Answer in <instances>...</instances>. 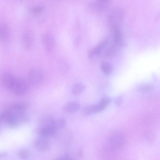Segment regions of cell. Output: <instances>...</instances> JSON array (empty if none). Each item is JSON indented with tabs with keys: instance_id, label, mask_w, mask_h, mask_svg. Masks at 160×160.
Instances as JSON below:
<instances>
[{
	"instance_id": "1",
	"label": "cell",
	"mask_w": 160,
	"mask_h": 160,
	"mask_svg": "<svg viewBox=\"0 0 160 160\" xmlns=\"http://www.w3.org/2000/svg\"><path fill=\"white\" fill-rule=\"evenodd\" d=\"M125 143V138L121 134L115 133L111 135L102 148V155L105 158L110 157L112 154L121 150Z\"/></svg>"
},
{
	"instance_id": "2",
	"label": "cell",
	"mask_w": 160,
	"mask_h": 160,
	"mask_svg": "<svg viewBox=\"0 0 160 160\" xmlns=\"http://www.w3.org/2000/svg\"><path fill=\"white\" fill-rule=\"evenodd\" d=\"M124 17V11L122 8H114L108 14L107 19L108 25L111 28L116 26L120 27Z\"/></svg>"
},
{
	"instance_id": "3",
	"label": "cell",
	"mask_w": 160,
	"mask_h": 160,
	"mask_svg": "<svg viewBox=\"0 0 160 160\" xmlns=\"http://www.w3.org/2000/svg\"><path fill=\"white\" fill-rule=\"evenodd\" d=\"M110 102L109 99L107 98H103L97 104L84 107L83 110V112L85 115H89L101 112L106 108Z\"/></svg>"
},
{
	"instance_id": "4",
	"label": "cell",
	"mask_w": 160,
	"mask_h": 160,
	"mask_svg": "<svg viewBox=\"0 0 160 160\" xmlns=\"http://www.w3.org/2000/svg\"><path fill=\"white\" fill-rule=\"evenodd\" d=\"M28 89V86L25 81L16 78L9 90L15 94L21 95L25 93Z\"/></svg>"
},
{
	"instance_id": "5",
	"label": "cell",
	"mask_w": 160,
	"mask_h": 160,
	"mask_svg": "<svg viewBox=\"0 0 160 160\" xmlns=\"http://www.w3.org/2000/svg\"><path fill=\"white\" fill-rule=\"evenodd\" d=\"M28 78L30 83L32 85H37L43 82L44 78V75L40 70L32 69L29 71Z\"/></svg>"
},
{
	"instance_id": "6",
	"label": "cell",
	"mask_w": 160,
	"mask_h": 160,
	"mask_svg": "<svg viewBox=\"0 0 160 160\" xmlns=\"http://www.w3.org/2000/svg\"><path fill=\"white\" fill-rule=\"evenodd\" d=\"M42 41L47 51L51 52L53 50L55 47V41L52 34L49 32H44L42 36Z\"/></svg>"
},
{
	"instance_id": "7",
	"label": "cell",
	"mask_w": 160,
	"mask_h": 160,
	"mask_svg": "<svg viewBox=\"0 0 160 160\" xmlns=\"http://www.w3.org/2000/svg\"><path fill=\"white\" fill-rule=\"evenodd\" d=\"M110 0H96L91 5L94 9L98 12H103L107 9L109 6Z\"/></svg>"
},
{
	"instance_id": "8",
	"label": "cell",
	"mask_w": 160,
	"mask_h": 160,
	"mask_svg": "<svg viewBox=\"0 0 160 160\" xmlns=\"http://www.w3.org/2000/svg\"><path fill=\"white\" fill-rule=\"evenodd\" d=\"M50 142L48 138L41 136L38 138L35 142L36 148L41 152L47 150L50 146Z\"/></svg>"
},
{
	"instance_id": "9",
	"label": "cell",
	"mask_w": 160,
	"mask_h": 160,
	"mask_svg": "<svg viewBox=\"0 0 160 160\" xmlns=\"http://www.w3.org/2000/svg\"><path fill=\"white\" fill-rule=\"evenodd\" d=\"M58 129L55 127H41L38 130V132L41 136L49 138L53 136Z\"/></svg>"
},
{
	"instance_id": "10",
	"label": "cell",
	"mask_w": 160,
	"mask_h": 160,
	"mask_svg": "<svg viewBox=\"0 0 160 160\" xmlns=\"http://www.w3.org/2000/svg\"><path fill=\"white\" fill-rule=\"evenodd\" d=\"M108 42L107 40H104L97 45L89 52L88 57L90 58H92L95 56L100 54L102 49L106 45Z\"/></svg>"
},
{
	"instance_id": "11",
	"label": "cell",
	"mask_w": 160,
	"mask_h": 160,
	"mask_svg": "<svg viewBox=\"0 0 160 160\" xmlns=\"http://www.w3.org/2000/svg\"><path fill=\"white\" fill-rule=\"evenodd\" d=\"M111 29L112 31L113 40L114 44L119 45L121 42L122 38L120 27L116 26Z\"/></svg>"
},
{
	"instance_id": "12",
	"label": "cell",
	"mask_w": 160,
	"mask_h": 160,
	"mask_svg": "<svg viewBox=\"0 0 160 160\" xmlns=\"http://www.w3.org/2000/svg\"><path fill=\"white\" fill-rule=\"evenodd\" d=\"M16 78L12 74L5 73L3 75L2 80L4 85L9 89Z\"/></svg>"
},
{
	"instance_id": "13",
	"label": "cell",
	"mask_w": 160,
	"mask_h": 160,
	"mask_svg": "<svg viewBox=\"0 0 160 160\" xmlns=\"http://www.w3.org/2000/svg\"><path fill=\"white\" fill-rule=\"evenodd\" d=\"M80 108V104L77 101H72L67 103L64 107L65 110L70 113L77 112Z\"/></svg>"
},
{
	"instance_id": "14",
	"label": "cell",
	"mask_w": 160,
	"mask_h": 160,
	"mask_svg": "<svg viewBox=\"0 0 160 160\" xmlns=\"http://www.w3.org/2000/svg\"><path fill=\"white\" fill-rule=\"evenodd\" d=\"M40 127H53L58 129L56 124V121L52 117L49 116H45L42 118L40 122Z\"/></svg>"
},
{
	"instance_id": "15",
	"label": "cell",
	"mask_w": 160,
	"mask_h": 160,
	"mask_svg": "<svg viewBox=\"0 0 160 160\" xmlns=\"http://www.w3.org/2000/svg\"><path fill=\"white\" fill-rule=\"evenodd\" d=\"M10 30L7 26L5 24H0V40H4L7 39L10 35Z\"/></svg>"
},
{
	"instance_id": "16",
	"label": "cell",
	"mask_w": 160,
	"mask_h": 160,
	"mask_svg": "<svg viewBox=\"0 0 160 160\" xmlns=\"http://www.w3.org/2000/svg\"><path fill=\"white\" fill-rule=\"evenodd\" d=\"M85 88V86L84 84L81 83H77L72 86L71 92L73 95H78L82 93Z\"/></svg>"
},
{
	"instance_id": "17",
	"label": "cell",
	"mask_w": 160,
	"mask_h": 160,
	"mask_svg": "<svg viewBox=\"0 0 160 160\" xmlns=\"http://www.w3.org/2000/svg\"><path fill=\"white\" fill-rule=\"evenodd\" d=\"M100 68L103 73L106 75L110 74L113 70L112 65L107 62H102L101 64Z\"/></svg>"
},
{
	"instance_id": "18",
	"label": "cell",
	"mask_w": 160,
	"mask_h": 160,
	"mask_svg": "<svg viewBox=\"0 0 160 160\" xmlns=\"http://www.w3.org/2000/svg\"><path fill=\"white\" fill-rule=\"evenodd\" d=\"M22 42L26 48L29 49L32 44V39L28 35H25L22 38Z\"/></svg>"
},
{
	"instance_id": "19",
	"label": "cell",
	"mask_w": 160,
	"mask_h": 160,
	"mask_svg": "<svg viewBox=\"0 0 160 160\" xmlns=\"http://www.w3.org/2000/svg\"><path fill=\"white\" fill-rule=\"evenodd\" d=\"M56 124L58 129L63 128L66 125V121L64 119H60L56 121Z\"/></svg>"
},
{
	"instance_id": "20",
	"label": "cell",
	"mask_w": 160,
	"mask_h": 160,
	"mask_svg": "<svg viewBox=\"0 0 160 160\" xmlns=\"http://www.w3.org/2000/svg\"><path fill=\"white\" fill-rule=\"evenodd\" d=\"M28 151L25 149L20 150L18 153V154L19 158L22 159L27 158L28 156Z\"/></svg>"
},
{
	"instance_id": "21",
	"label": "cell",
	"mask_w": 160,
	"mask_h": 160,
	"mask_svg": "<svg viewBox=\"0 0 160 160\" xmlns=\"http://www.w3.org/2000/svg\"><path fill=\"white\" fill-rule=\"evenodd\" d=\"M153 86L151 84H143L138 87V89L142 91H148L151 90Z\"/></svg>"
},
{
	"instance_id": "22",
	"label": "cell",
	"mask_w": 160,
	"mask_h": 160,
	"mask_svg": "<svg viewBox=\"0 0 160 160\" xmlns=\"http://www.w3.org/2000/svg\"><path fill=\"white\" fill-rule=\"evenodd\" d=\"M42 8L40 7H37L34 8L32 11L33 12L35 13H38L42 11Z\"/></svg>"
},
{
	"instance_id": "23",
	"label": "cell",
	"mask_w": 160,
	"mask_h": 160,
	"mask_svg": "<svg viewBox=\"0 0 160 160\" xmlns=\"http://www.w3.org/2000/svg\"><path fill=\"white\" fill-rule=\"evenodd\" d=\"M58 159H72V158L69 155H65L60 157Z\"/></svg>"
},
{
	"instance_id": "24",
	"label": "cell",
	"mask_w": 160,
	"mask_h": 160,
	"mask_svg": "<svg viewBox=\"0 0 160 160\" xmlns=\"http://www.w3.org/2000/svg\"><path fill=\"white\" fill-rule=\"evenodd\" d=\"M116 103L117 105H120L122 102V98L120 97L116 100Z\"/></svg>"
},
{
	"instance_id": "25",
	"label": "cell",
	"mask_w": 160,
	"mask_h": 160,
	"mask_svg": "<svg viewBox=\"0 0 160 160\" xmlns=\"http://www.w3.org/2000/svg\"><path fill=\"white\" fill-rule=\"evenodd\" d=\"M7 156V154L5 152L0 153V158H4Z\"/></svg>"
}]
</instances>
